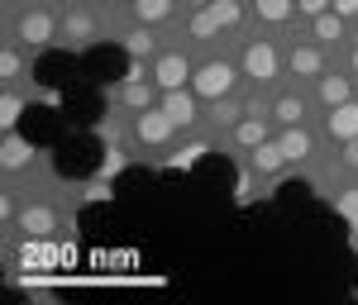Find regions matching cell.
<instances>
[{"mask_svg":"<svg viewBox=\"0 0 358 305\" xmlns=\"http://www.w3.org/2000/svg\"><path fill=\"white\" fill-rule=\"evenodd\" d=\"M277 205H287V210H292V205H310V186H306V181H282V186H277Z\"/></svg>","mask_w":358,"mask_h":305,"instance_id":"8","label":"cell"},{"mask_svg":"<svg viewBox=\"0 0 358 305\" xmlns=\"http://www.w3.org/2000/svg\"><path fill=\"white\" fill-rule=\"evenodd\" d=\"M330 129H334V134H354V129H358V110H339V114H330Z\"/></svg>","mask_w":358,"mask_h":305,"instance_id":"11","label":"cell"},{"mask_svg":"<svg viewBox=\"0 0 358 305\" xmlns=\"http://www.w3.org/2000/svg\"><path fill=\"white\" fill-rule=\"evenodd\" d=\"M101 153H106V148L91 139V134H77V139L57 143L53 167H57V177H91V172L101 167Z\"/></svg>","mask_w":358,"mask_h":305,"instance_id":"2","label":"cell"},{"mask_svg":"<svg viewBox=\"0 0 358 305\" xmlns=\"http://www.w3.org/2000/svg\"><path fill=\"white\" fill-rule=\"evenodd\" d=\"M339 10H358V0H339Z\"/></svg>","mask_w":358,"mask_h":305,"instance_id":"19","label":"cell"},{"mask_svg":"<svg viewBox=\"0 0 358 305\" xmlns=\"http://www.w3.org/2000/svg\"><path fill=\"white\" fill-rule=\"evenodd\" d=\"M77 72H82V62H77L72 53H57V48L38 53V62H34V82H38V86H53V91L77 86Z\"/></svg>","mask_w":358,"mask_h":305,"instance_id":"3","label":"cell"},{"mask_svg":"<svg viewBox=\"0 0 358 305\" xmlns=\"http://www.w3.org/2000/svg\"><path fill=\"white\" fill-rule=\"evenodd\" d=\"M167 119L187 124V119H192V101H187V96H172V101H167Z\"/></svg>","mask_w":358,"mask_h":305,"instance_id":"12","label":"cell"},{"mask_svg":"<svg viewBox=\"0 0 358 305\" xmlns=\"http://www.w3.org/2000/svg\"><path fill=\"white\" fill-rule=\"evenodd\" d=\"M62 114H67V119H77V124H96V119H101L96 82H91V86H67V91H62Z\"/></svg>","mask_w":358,"mask_h":305,"instance_id":"5","label":"cell"},{"mask_svg":"<svg viewBox=\"0 0 358 305\" xmlns=\"http://www.w3.org/2000/svg\"><path fill=\"white\" fill-rule=\"evenodd\" d=\"M325 101H344V86H339V82H325Z\"/></svg>","mask_w":358,"mask_h":305,"instance_id":"18","label":"cell"},{"mask_svg":"<svg viewBox=\"0 0 358 305\" xmlns=\"http://www.w3.org/2000/svg\"><path fill=\"white\" fill-rule=\"evenodd\" d=\"M182 77H187V62H182V57H163L158 82H163V86H182Z\"/></svg>","mask_w":358,"mask_h":305,"instance_id":"9","label":"cell"},{"mask_svg":"<svg viewBox=\"0 0 358 305\" xmlns=\"http://www.w3.org/2000/svg\"><path fill=\"white\" fill-rule=\"evenodd\" d=\"M248 72L253 77H273V53L268 48H248Z\"/></svg>","mask_w":358,"mask_h":305,"instance_id":"10","label":"cell"},{"mask_svg":"<svg viewBox=\"0 0 358 305\" xmlns=\"http://www.w3.org/2000/svg\"><path fill=\"white\" fill-rule=\"evenodd\" d=\"M163 119H138V134H143V139H163Z\"/></svg>","mask_w":358,"mask_h":305,"instance_id":"13","label":"cell"},{"mask_svg":"<svg viewBox=\"0 0 358 305\" xmlns=\"http://www.w3.org/2000/svg\"><path fill=\"white\" fill-rule=\"evenodd\" d=\"M167 10V0H138V15H148V20H158Z\"/></svg>","mask_w":358,"mask_h":305,"instance_id":"14","label":"cell"},{"mask_svg":"<svg viewBox=\"0 0 358 305\" xmlns=\"http://www.w3.org/2000/svg\"><path fill=\"white\" fill-rule=\"evenodd\" d=\"M282 153H287V158H301V153H306V139H301V134H292V139H287V148H282Z\"/></svg>","mask_w":358,"mask_h":305,"instance_id":"15","label":"cell"},{"mask_svg":"<svg viewBox=\"0 0 358 305\" xmlns=\"http://www.w3.org/2000/svg\"><path fill=\"white\" fill-rule=\"evenodd\" d=\"M229 82H234V77H229V67H224V62H210V67H201L196 91H201V96H224V91H229Z\"/></svg>","mask_w":358,"mask_h":305,"instance_id":"7","label":"cell"},{"mask_svg":"<svg viewBox=\"0 0 358 305\" xmlns=\"http://www.w3.org/2000/svg\"><path fill=\"white\" fill-rule=\"evenodd\" d=\"M263 15H268V20H282V15H287V5H282V0H263Z\"/></svg>","mask_w":358,"mask_h":305,"instance_id":"16","label":"cell"},{"mask_svg":"<svg viewBox=\"0 0 358 305\" xmlns=\"http://www.w3.org/2000/svg\"><path fill=\"white\" fill-rule=\"evenodd\" d=\"M277 110H282V119H296V114H301V105H296V101H282Z\"/></svg>","mask_w":358,"mask_h":305,"instance_id":"17","label":"cell"},{"mask_svg":"<svg viewBox=\"0 0 358 305\" xmlns=\"http://www.w3.org/2000/svg\"><path fill=\"white\" fill-rule=\"evenodd\" d=\"M196 177H201V181H215V186H234V167H229V158H215V153L196 158Z\"/></svg>","mask_w":358,"mask_h":305,"instance_id":"6","label":"cell"},{"mask_svg":"<svg viewBox=\"0 0 358 305\" xmlns=\"http://www.w3.org/2000/svg\"><path fill=\"white\" fill-rule=\"evenodd\" d=\"M82 77H91L96 86H115L129 77V53L120 48V43H96V48H86L82 57Z\"/></svg>","mask_w":358,"mask_h":305,"instance_id":"1","label":"cell"},{"mask_svg":"<svg viewBox=\"0 0 358 305\" xmlns=\"http://www.w3.org/2000/svg\"><path fill=\"white\" fill-rule=\"evenodd\" d=\"M62 119L67 114H57V110H48V105H29L24 110V139L29 143H38V148H48V143H62Z\"/></svg>","mask_w":358,"mask_h":305,"instance_id":"4","label":"cell"}]
</instances>
